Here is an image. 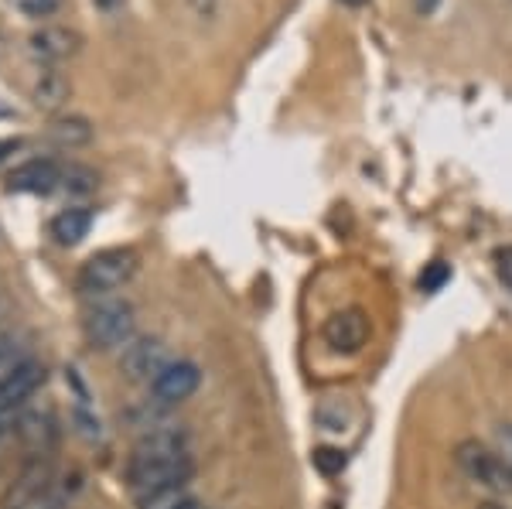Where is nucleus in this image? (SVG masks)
Here are the masks:
<instances>
[{"mask_svg":"<svg viewBox=\"0 0 512 509\" xmlns=\"http://www.w3.org/2000/svg\"><path fill=\"white\" fill-rule=\"evenodd\" d=\"M492 448L502 455V462L509 465V472H512V424H499L492 434Z\"/></svg>","mask_w":512,"mask_h":509,"instance_id":"4be33fe9","label":"nucleus"},{"mask_svg":"<svg viewBox=\"0 0 512 509\" xmlns=\"http://www.w3.org/2000/svg\"><path fill=\"white\" fill-rule=\"evenodd\" d=\"M475 509H509V506H502V503H478Z\"/></svg>","mask_w":512,"mask_h":509,"instance_id":"a878e982","label":"nucleus"},{"mask_svg":"<svg viewBox=\"0 0 512 509\" xmlns=\"http://www.w3.org/2000/svg\"><path fill=\"white\" fill-rule=\"evenodd\" d=\"M11 428H14V417H0V445H4V438Z\"/></svg>","mask_w":512,"mask_h":509,"instance_id":"393cba45","label":"nucleus"},{"mask_svg":"<svg viewBox=\"0 0 512 509\" xmlns=\"http://www.w3.org/2000/svg\"><path fill=\"white\" fill-rule=\"evenodd\" d=\"M198 383H202V369L188 359H178V363L164 366V373L151 383V393L158 404H181L198 390Z\"/></svg>","mask_w":512,"mask_h":509,"instance_id":"6e6552de","label":"nucleus"},{"mask_svg":"<svg viewBox=\"0 0 512 509\" xmlns=\"http://www.w3.org/2000/svg\"><path fill=\"white\" fill-rule=\"evenodd\" d=\"M188 509H216V506H202V503H192V506H188Z\"/></svg>","mask_w":512,"mask_h":509,"instance_id":"c85d7f7f","label":"nucleus"},{"mask_svg":"<svg viewBox=\"0 0 512 509\" xmlns=\"http://www.w3.org/2000/svg\"><path fill=\"white\" fill-rule=\"evenodd\" d=\"M454 462H458V469L472 482H478L482 489L495 492V496H512V472L492 445H485V441H478V438L458 441V445H454Z\"/></svg>","mask_w":512,"mask_h":509,"instance_id":"20e7f679","label":"nucleus"},{"mask_svg":"<svg viewBox=\"0 0 512 509\" xmlns=\"http://www.w3.org/2000/svg\"><path fill=\"white\" fill-rule=\"evenodd\" d=\"M134 274H137V253L134 250H123V246L99 250L79 270V291L103 298V294H113L117 287L127 284Z\"/></svg>","mask_w":512,"mask_h":509,"instance_id":"39448f33","label":"nucleus"},{"mask_svg":"<svg viewBox=\"0 0 512 509\" xmlns=\"http://www.w3.org/2000/svg\"><path fill=\"white\" fill-rule=\"evenodd\" d=\"M28 48L41 62H62L79 48V35L69 28H41L28 38Z\"/></svg>","mask_w":512,"mask_h":509,"instance_id":"f8f14e48","label":"nucleus"},{"mask_svg":"<svg viewBox=\"0 0 512 509\" xmlns=\"http://www.w3.org/2000/svg\"><path fill=\"white\" fill-rule=\"evenodd\" d=\"M48 137H52L59 147H79L93 137V127H89V120H82V117H65V120L52 123Z\"/></svg>","mask_w":512,"mask_h":509,"instance_id":"2eb2a0df","label":"nucleus"},{"mask_svg":"<svg viewBox=\"0 0 512 509\" xmlns=\"http://www.w3.org/2000/svg\"><path fill=\"white\" fill-rule=\"evenodd\" d=\"M321 339H325V346L338 352V356H355V352H362V346L369 342L366 311H359V308L335 311V315L321 325Z\"/></svg>","mask_w":512,"mask_h":509,"instance_id":"423d86ee","label":"nucleus"},{"mask_svg":"<svg viewBox=\"0 0 512 509\" xmlns=\"http://www.w3.org/2000/svg\"><path fill=\"white\" fill-rule=\"evenodd\" d=\"M82 328H86L89 346H96V349H127L130 342H134V332H137L134 305H130V301H120V298L99 301V305L89 308Z\"/></svg>","mask_w":512,"mask_h":509,"instance_id":"7ed1b4c3","label":"nucleus"},{"mask_svg":"<svg viewBox=\"0 0 512 509\" xmlns=\"http://www.w3.org/2000/svg\"><path fill=\"white\" fill-rule=\"evenodd\" d=\"M195 499L188 492V482H178V486H161L151 492H140L137 496V509H188Z\"/></svg>","mask_w":512,"mask_h":509,"instance_id":"4468645a","label":"nucleus"},{"mask_svg":"<svg viewBox=\"0 0 512 509\" xmlns=\"http://www.w3.org/2000/svg\"><path fill=\"white\" fill-rule=\"evenodd\" d=\"M315 469L321 472V475H338L345 469V451L342 448H315Z\"/></svg>","mask_w":512,"mask_h":509,"instance_id":"a211bd4d","label":"nucleus"},{"mask_svg":"<svg viewBox=\"0 0 512 509\" xmlns=\"http://www.w3.org/2000/svg\"><path fill=\"white\" fill-rule=\"evenodd\" d=\"M192 479V458H188V438L178 428H154L137 441L134 455L127 462V482L140 492L161 486H178Z\"/></svg>","mask_w":512,"mask_h":509,"instance_id":"f257e3e1","label":"nucleus"},{"mask_svg":"<svg viewBox=\"0 0 512 509\" xmlns=\"http://www.w3.org/2000/svg\"><path fill=\"white\" fill-rule=\"evenodd\" d=\"M495 270H499V281L512 287V246H499L495 250Z\"/></svg>","mask_w":512,"mask_h":509,"instance_id":"5701e85b","label":"nucleus"},{"mask_svg":"<svg viewBox=\"0 0 512 509\" xmlns=\"http://www.w3.org/2000/svg\"><path fill=\"white\" fill-rule=\"evenodd\" d=\"M41 383H45V366H38L35 359H28V363L18 369V376L0 387V417L18 414V410L38 393Z\"/></svg>","mask_w":512,"mask_h":509,"instance_id":"1a4fd4ad","label":"nucleus"},{"mask_svg":"<svg viewBox=\"0 0 512 509\" xmlns=\"http://www.w3.org/2000/svg\"><path fill=\"white\" fill-rule=\"evenodd\" d=\"M65 171L52 158H31L21 168L11 171V188L14 192H31V195H48L62 185Z\"/></svg>","mask_w":512,"mask_h":509,"instance_id":"9d476101","label":"nucleus"},{"mask_svg":"<svg viewBox=\"0 0 512 509\" xmlns=\"http://www.w3.org/2000/svg\"><path fill=\"white\" fill-rule=\"evenodd\" d=\"M168 363H171V356L161 339H134L120 356V373L127 376L130 383H154Z\"/></svg>","mask_w":512,"mask_h":509,"instance_id":"0eeeda50","label":"nucleus"},{"mask_svg":"<svg viewBox=\"0 0 512 509\" xmlns=\"http://www.w3.org/2000/svg\"><path fill=\"white\" fill-rule=\"evenodd\" d=\"M62 185L69 188V192H93V188H96V175L89 168H65Z\"/></svg>","mask_w":512,"mask_h":509,"instance_id":"412c9836","label":"nucleus"},{"mask_svg":"<svg viewBox=\"0 0 512 509\" xmlns=\"http://www.w3.org/2000/svg\"><path fill=\"white\" fill-rule=\"evenodd\" d=\"M24 363H28V352L14 339H0V387H4L7 380H14Z\"/></svg>","mask_w":512,"mask_h":509,"instance_id":"f3484780","label":"nucleus"},{"mask_svg":"<svg viewBox=\"0 0 512 509\" xmlns=\"http://www.w3.org/2000/svg\"><path fill=\"white\" fill-rule=\"evenodd\" d=\"M79 479L69 486V479H55V469L48 455H31L18 472V479L7 486L0 509H62L76 496Z\"/></svg>","mask_w":512,"mask_h":509,"instance_id":"f03ea898","label":"nucleus"},{"mask_svg":"<svg viewBox=\"0 0 512 509\" xmlns=\"http://www.w3.org/2000/svg\"><path fill=\"white\" fill-rule=\"evenodd\" d=\"M14 431H18V438L28 445L35 455H45L48 448H52L55 441V414L52 410H24V414L14 417Z\"/></svg>","mask_w":512,"mask_h":509,"instance_id":"9b49d317","label":"nucleus"},{"mask_svg":"<svg viewBox=\"0 0 512 509\" xmlns=\"http://www.w3.org/2000/svg\"><path fill=\"white\" fill-rule=\"evenodd\" d=\"M342 4H345V7H366L369 0H342Z\"/></svg>","mask_w":512,"mask_h":509,"instance_id":"bb28decb","label":"nucleus"},{"mask_svg":"<svg viewBox=\"0 0 512 509\" xmlns=\"http://www.w3.org/2000/svg\"><path fill=\"white\" fill-rule=\"evenodd\" d=\"M11 7L24 18H48L59 11V0H11Z\"/></svg>","mask_w":512,"mask_h":509,"instance_id":"aec40b11","label":"nucleus"},{"mask_svg":"<svg viewBox=\"0 0 512 509\" xmlns=\"http://www.w3.org/2000/svg\"><path fill=\"white\" fill-rule=\"evenodd\" d=\"M448 281H451V267L444 264V260H434V264L420 274V291H441Z\"/></svg>","mask_w":512,"mask_h":509,"instance_id":"6ab92c4d","label":"nucleus"},{"mask_svg":"<svg viewBox=\"0 0 512 509\" xmlns=\"http://www.w3.org/2000/svg\"><path fill=\"white\" fill-rule=\"evenodd\" d=\"M417 14H434V7H437V0H417Z\"/></svg>","mask_w":512,"mask_h":509,"instance_id":"b1692460","label":"nucleus"},{"mask_svg":"<svg viewBox=\"0 0 512 509\" xmlns=\"http://www.w3.org/2000/svg\"><path fill=\"white\" fill-rule=\"evenodd\" d=\"M69 96V82H65L59 72H45L41 82L35 86V103L41 110H55V106H62V100Z\"/></svg>","mask_w":512,"mask_h":509,"instance_id":"dca6fc26","label":"nucleus"},{"mask_svg":"<svg viewBox=\"0 0 512 509\" xmlns=\"http://www.w3.org/2000/svg\"><path fill=\"white\" fill-rule=\"evenodd\" d=\"M93 209H86V205H72V209H62L59 216L52 219V236L55 243L62 246H76L89 236V229H93Z\"/></svg>","mask_w":512,"mask_h":509,"instance_id":"ddd939ff","label":"nucleus"},{"mask_svg":"<svg viewBox=\"0 0 512 509\" xmlns=\"http://www.w3.org/2000/svg\"><path fill=\"white\" fill-rule=\"evenodd\" d=\"M14 147H18V144H11V141H4V144H0V158H4L7 151H14Z\"/></svg>","mask_w":512,"mask_h":509,"instance_id":"cd10ccee","label":"nucleus"}]
</instances>
